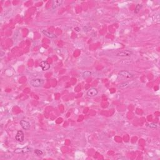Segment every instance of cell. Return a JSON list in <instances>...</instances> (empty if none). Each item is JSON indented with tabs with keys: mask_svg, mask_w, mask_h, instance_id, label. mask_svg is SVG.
I'll return each mask as SVG.
<instances>
[{
	"mask_svg": "<svg viewBox=\"0 0 160 160\" xmlns=\"http://www.w3.org/2000/svg\"><path fill=\"white\" fill-rule=\"evenodd\" d=\"M133 54L130 50H123V51H117L115 53V56L120 58H126L131 56Z\"/></svg>",
	"mask_w": 160,
	"mask_h": 160,
	"instance_id": "obj_1",
	"label": "cell"
},
{
	"mask_svg": "<svg viewBox=\"0 0 160 160\" xmlns=\"http://www.w3.org/2000/svg\"><path fill=\"white\" fill-rule=\"evenodd\" d=\"M118 76L120 77V78L124 79H131V78L133 77V74H131L130 72L126 70L120 71L118 73Z\"/></svg>",
	"mask_w": 160,
	"mask_h": 160,
	"instance_id": "obj_2",
	"label": "cell"
},
{
	"mask_svg": "<svg viewBox=\"0 0 160 160\" xmlns=\"http://www.w3.org/2000/svg\"><path fill=\"white\" fill-rule=\"evenodd\" d=\"M30 85L33 87L39 88L41 87L44 83V81L42 79H39V78H36V79H31L30 81Z\"/></svg>",
	"mask_w": 160,
	"mask_h": 160,
	"instance_id": "obj_3",
	"label": "cell"
},
{
	"mask_svg": "<svg viewBox=\"0 0 160 160\" xmlns=\"http://www.w3.org/2000/svg\"><path fill=\"white\" fill-rule=\"evenodd\" d=\"M15 139L18 142H23L25 139V134L23 131L18 130L15 136Z\"/></svg>",
	"mask_w": 160,
	"mask_h": 160,
	"instance_id": "obj_4",
	"label": "cell"
},
{
	"mask_svg": "<svg viewBox=\"0 0 160 160\" xmlns=\"http://www.w3.org/2000/svg\"><path fill=\"white\" fill-rule=\"evenodd\" d=\"M30 151H31V149L29 147H28V146L22 148H17L14 150V153L17 154H25L27 153Z\"/></svg>",
	"mask_w": 160,
	"mask_h": 160,
	"instance_id": "obj_5",
	"label": "cell"
},
{
	"mask_svg": "<svg viewBox=\"0 0 160 160\" xmlns=\"http://www.w3.org/2000/svg\"><path fill=\"white\" fill-rule=\"evenodd\" d=\"M98 94V90L96 88H90L88 91L86 93V95L90 97H93L96 96Z\"/></svg>",
	"mask_w": 160,
	"mask_h": 160,
	"instance_id": "obj_6",
	"label": "cell"
},
{
	"mask_svg": "<svg viewBox=\"0 0 160 160\" xmlns=\"http://www.w3.org/2000/svg\"><path fill=\"white\" fill-rule=\"evenodd\" d=\"M20 125H21V127L25 130H29L31 128V125L28 121H26V120H21L20 121Z\"/></svg>",
	"mask_w": 160,
	"mask_h": 160,
	"instance_id": "obj_7",
	"label": "cell"
},
{
	"mask_svg": "<svg viewBox=\"0 0 160 160\" xmlns=\"http://www.w3.org/2000/svg\"><path fill=\"white\" fill-rule=\"evenodd\" d=\"M40 67L43 71H47L50 68V64L47 61H42L40 63Z\"/></svg>",
	"mask_w": 160,
	"mask_h": 160,
	"instance_id": "obj_8",
	"label": "cell"
},
{
	"mask_svg": "<svg viewBox=\"0 0 160 160\" xmlns=\"http://www.w3.org/2000/svg\"><path fill=\"white\" fill-rule=\"evenodd\" d=\"M41 32L44 36H47L48 38H51V39L56 38V36L55 35V34H53V33H51V32H50V31H46V30H42Z\"/></svg>",
	"mask_w": 160,
	"mask_h": 160,
	"instance_id": "obj_9",
	"label": "cell"
},
{
	"mask_svg": "<svg viewBox=\"0 0 160 160\" xmlns=\"http://www.w3.org/2000/svg\"><path fill=\"white\" fill-rule=\"evenodd\" d=\"M63 3V1H53L52 4V8L53 9H56V8H58V6H60V5H61V4Z\"/></svg>",
	"mask_w": 160,
	"mask_h": 160,
	"instance_id": "obj_10",
	"label": "cell"
},
{
	"mask_svg": "<svg viewBox=\"0 0 160 160\" xmlns=\"http://www.w3.org/2000/svg\"><path fill=\"white\" fill-rule=\"evenodd\" d=\"M129 86V83L128 82H124L123 83L120 84V86H119V88L120 89H122V90H124V89H126L127 88H128Z\"/></svg>",
	"mask_w": 160,
	"mask_h": 160,
	"instance_id": "obj_11",
	"label": "cell"
},
{
	"mask_svg": "<svg viewBox=\"0 0 160 160\" xmlns=\"http://www.w3.org/2000/svg\"><path fill=\"white\" fill-rule=\"evenodd\" d=\"M91 72L88 71H86L83 72L82 74V76L83 78H88L91 76Z\"/></svg>",
	"mask_w": 160,
	"mask_h": 160,
	"instance_id": "obj_12",
	"label": "cell"
},
{
	"mask_svg": "<svg viewBox=\"0 0 160 160\" xmlns=\"http://www.w3.org/2000/svg\"><path fill=\"white\" fill-rule=\"evenodd\" d=\"M142 8V5L140 4H138L136 6V8H135V10H134V13H136V14H138V13H139V11H140L141 9Z\"/></svg>",
	"mask_w": 160,
	"mask_h": 160,
	"instance_id": "obj_13",
	"label": "cell"
},
{
	"mask_svg": "<svg viewBox=\"0 0 160 160\" xmlns=\"http://www.w3.org/2000/svg\"><path fill=\"white\" fill-rule=\"evenodd\" d=\"M34 154L36 155L37 156H41V155H43V152L41 151V150H34Z\"/></svg>",
	"mask_w": 160,
	"mask_h": 160,
	"instance_id": "obj_14",
	"label": "cell"
},
{
	"mask_svg": "<svg viewBox=\"0 0 160 160\" xmlns=\"http://www.w3.org/2000/svg\"><path fill=\"white\" fill-rule=\"evenodd\" d=\"M148 126L150 128H157V125L155 123L150 124V125H148Z\"/></svg>",
	"mask_w": 160,
	"mask_h": 160,
	"instance_id": "obj_15",
	"label": "cell"
},
{
	"mask_svg": "<svg viewBox=\"0 0 160 160\" xmlns=\"http://www.w3.org/2000/svg\"><path fill=\"white\" fill-rule=\"evenodd\" d=\"M74 30H75L76 31H79V30H79V28H74Z\"/></svg>",
	"mask_w": 160,
	"mask_h": 160,
	"instance_id": "obj_16",
	"label": "cell"
}]
</instances>
